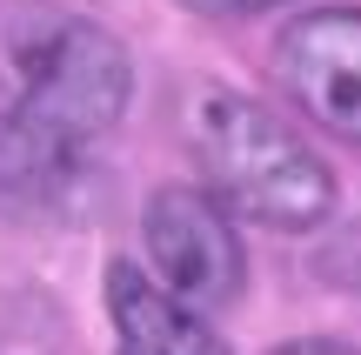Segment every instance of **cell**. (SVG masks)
<instances>
[{
	"label": "cell",
	"mask_w": 361,
	"mask_h": 355,
	"mask_svg": "<svg viewBox=\"0 0 361 355\" xmlns=\"http://www.w3.org/2000/svg\"><path fill=\"white\" fill-rule=\"evenodd\" d=\"M134 54L74 7L0 13V201L54 208L80 188L94 148L128 121Z\"/></svg>",
	"instance_id": "1"
},
{
	"label": "cell",
	"mask_w": 361,
	"mask_h": 355,
	"mask_svg": "<svg viewBox=\"0 0 361 355\" xmlns=\"http://www.w3.org/2000/svg\"><path fill=\"white\" fill-rule=\"evenodd\" d=\"M194 155H201L207 195L241 222L301 235L335 215V168L268 101L241 88L194 94Z\"/></svg>",
	"instance_id": "2"
},
{
	"label": "cell",
	"mask_w": 361,
	"mask_h": 355,
	"mask_svg": "<svg viewBox=\"0 0 361 355\" xmlns=\"http://www.w3.org/2000/svg\"><path fill=\"white\" fill-rule=\"evenodd\" d=\"M141 241H147V262H154V282L201 315L228 308L247 289V248L207 188H180V181L154 188V201L141 215Z\"/></svg>",
	"instance_id": "3"
},
{
	"label": "cell",
	"mask_w": 361,
	"mask_h": 355,
	"mask_svg": "<svg viewBox=\"0 0 361 355\" xmlns=\"http://www.w3.org/2000/svg\"><path fill=\"white\" fill-rule=\"evenodd\" d=\"M274 80L314 128L361 141V7H308L274 34Z\"/></svg>",
	"instance_id": "4"
},
{
	"label": "cell",
	"mask_w": 361,
	"mask_h": 355,
	"mask_svg": "<svg viewBox=\"0 0 361 355\" xmlns=\"http://www.w3.org/2000/svg\"><path fill=\"white\" fill-rule=\"evenodd\" d=\"M107 322L114 355H228L214 322L141 275V262H107Z\"/></svg>",
	"instance_id": "5"
},
{
	"label": "cell",
	"mask_w": 361,
	"mask_h": 355,
	"mask_svg": "<svg viewBox=\"0 0 361 355\" xmlns=\"http://www.w3.org/2000/svg\"><path fill=\"white\" fill-rule=\"evenodd\" d=\"M180 7H194V13H274L288 0H180Z\"/></svg>",
	"instance_id": "6"
},
{
	"label": "cell",
	"mask_w": 361,
	"mask_h": 355,
	"mask_svg": "<svg viewBox=\"0 0 361 355\" xmlns=\"http://www.w3.org/2000/svg\"><path fill=\"white\" fill-rule=\"evenodd\" d=\"M268 355H361V349L328 342V335H301V342H281V349H268Z\"/></svg>",
	"instance_id": "7"
}]
</instances>
